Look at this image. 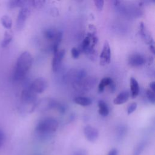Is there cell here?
Returning a JSON list of instances; mask_svg holds the SVG:
<instances>
[{"label":"cell","instance_id":"obj_33","mask_svg":"<svg viewBox=\"0 0 155 155\" xmlns=\"http://www.w3.org/2000/svg\"><path fill=\"white\" fill-rule=\"evenodd\" d=\"M149 87H150V90L151 91H152L153 92L155 91V82H154V81L151 82L149 84Z\"/></svg>","mask_w":155,"mask_h":155},{"label":"cell","instance_id":"obj_28","mask_svg":"<svg viewBox=\"0 0 155 155\" xmlns=\"http://www.w3.org/2000/svg\"><path fill=\"white\" fill-rule=\"evenodd\" d=\"M94 5L96 7V8L97 9V10L99 11H102L103 8H104V0H94L93 1Z\"/></svg>","mask_w":155,"mask_h":155},{"label":"cell","instance_id":"obj_3","mask_svg":"<svg viewBox=\"0 0 155 155\" xmlns=\"http://www.w3.org/2000/svg\"><path fill=\"white\" fill-rule=\"evenodd\" d=\"M97 79L93 76L85 77L83 79L74 82V87L78 90L88 91L93 88L97 83Z\"/></svg>","mask_w":155,"mask_h":155},{"label":"cell","instance_id":"obj_11","mask_svg":"<svg viewBox=\"0 0 155 155\" xmlns=\"http://www.w3.org/2000/svg\"><path fill=\"white\" fill-rule=\"evenodd\" d=\"M130 96L132 99L136 98L139 93V85L137 80L133 77L130 79Z\"/></svg>","mask_w":155,"mask_h":155},{"label":"cell","instance_id":"obj_16","mask_svg":"<svg viewBox=\"0 0 155 155\" xmlns=\"http://www.w3.org/2000/svg\"><path fill=\"white\" fill-rule=\"evenodd\" d=\"M113 82V79L110 77H105L102 79L98 85V91L102 93L104 91L105 88L107 86H109Z\"/></svg>","mask_w":155,"mask_h":155},{"label":"cell","instance_id":"obj_20","mask_svg":"<svg viewBox=\"0 0 155 155\" xmlns=\"http://www.w3.org/2000/svg\"><path fill=\"white\" fill-rule=\"evenodd\" d=\"M58 31H56L54 29H48L44 32V37L48 41H51L52 42L54 40L58 34Z\"/></svg>","mask_w":155,"mask_h":155},{"label":"cell","instance_id":"obj_4","mask_svg":"<svg viewBox=\"0 0 155 155\" xmlns=\"http://www.w3.org/2000/svg\"><path fill=\"white\" fill-rule=\"evenodd\" d=\"M47 87V82L43 78H38L35 79L30 84L28 88L35 94L42 93Z\"/></svg>","mask_w":155,"mask_h":155},{"label":"cell","instance_id":"obj_6","mask_svg":"<svg viewBox=\"0 0 155 155\" xmlns=\"http://www.w3.org/2000/svg\"><path fill=\"white\" fill-rule=\"evenodd\" d=\"M65 50L64 49L58 50L56 52L53 53V56L51 61L52 70L54 72H56L59 69L62 61L65 56Z\"/></svg>","mask_w":155,"mask_h":155},{"label":"cell","instance_id":"obj_24","mask_svg":"<svg viewBox=\"0 0 155 155\" xmlns=\"http://www.w3.org/2000/svg\"><path fill=\"white\" fill-rule=\"evenodd\" d=\"M126 133V129L125 127H120L118 128L117 130V139L118 141H120L122 140L124 137H125Z\"/></svg>","mask_w":155,"mask_h":155},{"label":"cell","instance_id":"obj_26","mask_svg":"<svg viewBox=\"0 0 155 155\" xmlns=\"http://www.w3.org/2000/svg\"><path fill=\"white\" fill-rule=\"evenodd\" d=\"M146 94L147 96V99L149 101V102L154 105L155 104V95H154V92H153L151 91L150 89L147 90L146 91Z\"/></svg>","mask_w":155,"mask_h":155},{"label":"cell","instance_id":"obj_8","mask_svg":"<svg viewBox=\"0 0 155 155\" xmlns=\"http://www.w3.org/2000/svg\"><path fill=\"white\" fill-rule=\"evenodd\" d=\"M84 133L86 139L91 142H95L99 137L97 129L91 125H87L84 127Z\"/></svg>","mask_w":155,"mask_h":155},{"label":"cell","instance_id":"obj_12","mask_svg":"<svg viewBox=\"0 0 155 155\" xmlns=\"http://www.w3.org/2000/svg\"><path fill=\"white\" fill-rule=\"evenodd\" d=\"M130 96V92L127 90H124L119 93L113 100L114 105H121L125 103Z\"/></svg>","mask_w":155,"mask_h":155},{"label":"cell","instance_id":"obj_30","mask_svg":"<svg viewBox=\"0 0 155 155\" xmlns=\"http://www.w3.org/2000/svg\"><path fill=\"white\" fill-rule=\"evenodd\" d=\"M73 155H87V151L84 149H79L74 151Z\"/></svg>","mask_w":155,"mask_h":155},{"label":"cell","instance_id":"obj_9","mask_svg":"<svg viewBox=\"0 0 155 155\" xmlns=\"http://www.w3.org/2000/svg\"><path fill=\"white\" fill-rule=\"evenodd\" d=\"M139 33L143 40V41L149 45L153 44V38L151 35V33L147 29L145 24L142 22H140L139 25Z\"/></svg>","mask_w":155,"mask_h":155},{"label":"cell","instance_id":"obj_32","mask_svg":"<svg viewBox=\"0 0 155 155\" xmlns=\"http://www.w3.org/2000/svg\"><path fill=\"white\" fill-rule=\"evenodd\" d=\"M107 155H118V151L116 148H113L111 150Z\"/></svg>","mask_w":155,"mask_h":155},{"label":"cell","instance_id":"obj_21","mask_svg":"<svg viewBox=\"0 0 155 155\" xmlns=\"http://www.w3.org/2000/svg\"><path fill=\"white\" fill-rule=\"evenodd\" d=\"M1 23L4 28L8 30H10L12 26V19L7 15H3L1 18Z\"/></svg>","mask_w":155,"mask_h":155},{"label":"cell","instance_id":"obj_15","mask_svg":"<svg viewBox=\"0 0 155 155\" xmlns=\"http://www.w3.org/2000/svg\"><path fill=\"white\" fill-rule=\"evenodd\" d=\"M94 47L91 44V36L88 33L87 36L84 39L83 41L81 43V45L80 46V48H79L80 52H83L84 53V51L87 50L90 47Z\"/></svg>","mask_w":155,"mask_h":155},{"label":"cell","instance_id":"obj_7","mask_svg":"<svg viewBox=\"0 0 155 155\" xmlns=\"http://www.w3.org/2000/svg\"><path fill=\"white\" fill-rule=\"evenodd\" d=\"M30 13V10L28 7L26 6L22 7L19 10L16 20V27L19 30H21L24 27Z\"/></svg>","mask_w":155,"mask_h":155},{"label":"cell","instance_id":"obj_1","mask_svg":"<svg viewBox=\"0 0 155 155\" xmlns=\"http://www.w3.org/2000/svg\"><path fill=\"white\" fill-rule=\"evenodd\" d=\"M33 64V57L27 51H23L19 56L14 70L13 78L15 81L22 80L30 69Z\"/></svg>","mask_w":155,"mask_h":155},{"label":"cell","instance_id":"obj_18","mask_svg":"<svg viewBox=\"0 0 155 155\" xmlns=\"http://www.w3.org/2000/svg\"><path fill=\"white\" fill-rule=\"evenodd\" d=\"M13 38V35L12 32L10 30H7L5 31L4 33V39L1 42V46L2 47H7L12 41Z\"/></svg>","mask_w":155,"mask_h":155},{"label":"cell","instance_id":"obj_27","mask_svg":"<svg viewBox=\"0 0 155 155\" xmlns=\"http://www.w3.org/2000/svg\"><path fill=\"white\" fill-rule=\"evenodd\" d=\"M80 53H81V52H80L79 48H78L76 47H73L71 49V57L74 59H77L79 58Z\"/></svg>","mask_w":155,"mask_h":155},{"label":"cell","instance_id":"obj_14","mask_svg":"<svg viewBox=\"0 0 155 155\" xmlns=\"http://www.w3.org/2000/svg\"><path fill=\"white\" fill-rule=\"evenodd\" d=\"M97 105L99 114L104 117L107 116L109 114V108L107 104L104 101L100 100L99 101Z\"/></svg>","mask_w":155,"mask_h":155},{"label":"cell","instance_id":"obj_19","mask_svg":"<svg viewBox=\"0 0 155 155\" xmlns=\"http://www.w3.org/2000/svg\"><path fill=\"white\" fill-rule=\"evenodd\" d=\"M84 53L87 55V56L90 59L91 61H95L97 58V51L95 50L94 47H90L87 50L84 51Z\"/></svg>","mask_w":155,"mask_h":155},{"label":"cell","instance_id":"obj_31","mask_svg":"<svg viewBox=\"0 0 155 155\" xmlns=\"http://www.w3.org/2000/svg\"><path fill=\"white\" fill-rule=\"evenodd\" d=\"M4 140V134L3 131L0 128V147L3 144Z\"/></svg>","mask_w":155,"mask_h":155},{"label":"cell","instance_id":"obj_23","mask_svg":"<svg viewBox=\"0 0 155 155\" xmlns=\"http://www.w3.org/2000/svg\"><path fill=\"white\" fill-rule=\"evenodd\" d=\"M26 1L22 0H15V1H10L9 2V7L11 8H14L16 7H23L25 4Z\"/></svg>","mask_w":155,"mask_h":155},{"label":"cell","instance_id":"obj_5","mask_svg":"<svg viewBox=\"0 0 155 155\" xmlns=\"http://www.w3.org/2000/svg\"><path fill=\"white\" fill-rule=\"evenodd\" d=\"M111 61V49L108 41H105L102 50L99 56V62L101 65L104 66L109 64Z\"/></svg>","mask_w":155,"mask_h":155},{"label":"cell","instance_id":"obj_22","mask_svg":"<svg viewBox=\"0 0 155 155\" xmlns=\"http://www.w3.org/2000/svg\"><path fill=\"white\" fill-rule=\"evenodd\" d=\"M145 148V142H141L139 143L134 148L132 155H141L143 151Z\"/></svg>","mask_w":155,"mask_h":155},{"label":"cell","instance_id":"obj_29","mask_svg":"<svg viewBox=\"0 0 155 155\" xmlns=\"http://www.w3.org/2000/svg\"><path fill=\"white\" fill-rule=\"evenodd\" d=\"M137 106V104L136 102H133L130 104L127 108V114H132L136 110Z\"/></svg>","mask_w":155,"mask_h":155},{"label":"cell","instance_id":"obj_25","mask_svg":"<svg viewBox=\"0 0 155 155\" xmlns=\"http://www.w3.org/2000/svg\"><path fill=\"white\" fill-rule=\"evenodd\" d=\"M30 2L31 3V5L34 8H35L36 9H40L44 6L45 1H40V0H34V1H30Z\"/></svg>","mask_w":155,"mask_h":155},{"label":"cell","instance_id":"obj_34","mask_svg":"<svg viewBox=\"0 0 155 155\" xmlns=\"http://www.w3.org/2000/svg\"><path fill=\"white\" fill-rule=\"evenodd\" d=\"M149 48H150V51L152 52V53H153V54H154V53H155V51H154V45H153V44L150 45V47H149Z\"/></svg>","mask_w":155,"mask_h":155},{"label":"cell","instance_id":"obj_2","mask_svg":"<svg viewBox=\"0 0 155 155\" xmlns=\"http://www.w3.org/2000/svg\"><path fill=\"white\" fill-rule=\"evenodd\" d=\"M58 122L53 117H46L40 120L36 127V131L40 134H49L56 131Z\"/></svg>","mask_w":155,"mask_h":155},{"label":"cell","instance_id":"obj_10","mask_svg":"<svg viewBox=\"0 0 155 155\" xmlns=\"http://www.w3.org/2000/svg\"><path fill=\"white\" fill-rule=\"evenodd\" d=\"M145 57L139 53L131 54L128 60V64L132 67H139L143 65L145 63Z\"/></svg>","mask_w":155,"mask_h":155},{"label":"cell","instance_id":"obj_13","mask_svg":"<svg viewBox=\"0 0 155 155\" xmlns=\"http://www.w3.org/2000/svg\"><path fill=\"white\" fill-rule=\"evenodd\" d=\"M53 106H54V101H51L50 99H44L41 100L40 102L36 103L35 109H36L38 107H41V111H45L50 109Z\"/></svg>","mask_w":155,"mask_h":155},{"label":"cell","instance_id":"obj_17","mask_svg":"<svg viewBox=\"0 0 155 155\" xmlns=\"http://www.w3.org/2000/svg\"><path fill=\"white\" fill-rule=\"evenodd\" d=\"M74 101L76 104L82 107L89 106L92 103V101L90 98L84 96H78L74 99Z\"/></svg>","mask_w":155,"mask_h":155}]
</instances>
